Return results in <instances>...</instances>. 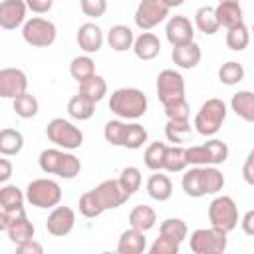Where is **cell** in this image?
<instances>
[{
    "label": "cell",
    "mask_w": 254,
    "mask_h": 254,
    "mask_svg": "<svg viewBox=\"0 0 254 254\" xmlns=\"http://www.w3.org/2000/svg\"><path fill=\"white\" fill-rule=\"evenodd\" d=\"M147 95L137 87H119L109 97V109L119 119H139L147 111Z\"/></svg>",
    "instance_id": "cell-1"
},
{
    "label": "cell",
    "mask_w": 254,
    "mask_h": 254,
    "mask_svg": "<svg viewBox=\"0 0 254 254\" xmlns=\"http://www.w3.org/2000/svg\"><path fill=\"white\" fill-rule=\"evenodd\" d=\"M38 163L46 175H56L60 179H75L81 171L79 159L65 149H44L38 157Z\"/></svg>",
    "instance_id": "cell-2"
},
{
    "label": "cell",
    "mask_w": 254,
    "mask_h": 254,
    "mask_svg": "<svg viewBox=\"0 0 254 254\" xmlns=\"http://www.w3.org/2000/svg\"><path fill=\"white\" fill-rule=\"evenodd\" d=\"M224 119H226V103L218 97H210L196 111L192 127L196 129V133L204 137H212L220 131Z\"/></svg>",
    "instance_id": "cell-3"
},
{
    "label": "cell",
    "mask_w": 254,
    "mask_h": 254,
    "mask_svg": "<svg viewBox=\"0 0 254 254\" xmlns=\"http://www.w3.org/2000/svg\"><path fill=\"white\" fill-rule=\"evenodd\" d=\"M26 200L38 208H54L62 200V187L52 179H34L26 187Z\"/></svg>",
    "instance_id": "cell-4"
},
{
    "label": "cell",
    "mask_w": 254,
    "mask_h": 254,
    "mask_svg": "<svg viewBox=\"0 0 254 254\" xmlns=\"http://www.w3.org/2000/svg\"><path fill=\"white\" fill-rule=\"evenodd\" d=\"M46 135L52 143H56L58 147L65 149V151H73L79 149L83 143V133L79 127H75L71 121L64 119V117H56L48 123L46 127Z\"/></svg>",
    "instance_id": "cell-5"
},
{
    "label": "cell",
    "mask_w": 254,
    "mask_h": 254,
    "mask_svg": "<svg viewBox=\"0 0 254 254\" xmlns=\"http://www.w3.org/2000/svg\"><path fill=\"white\" fill-rule=\"evenodd\" d=\"M187 159L190 167L222 165L228 159V145L220 139H210L202 145H192L187 149Z\"/></svg>",
    "instance_id": "cell-6"
},
{
    "label": "cell",
    "mask_w": 254,
    "mask_h": 254,
    "mask_svg": "<svg viewBox=\"0 0 254 254\" xmlns=\"http://www.w3.org/2000/svg\"><path fill=\"white\" fill-rule=\"evenodd\" d=\"M0 230H4L10 238L12 244H22V242H28L34 238V224L28 220L26 216V210H14V212H8V210H2L0 212Z\"/></svg>",
    "instance_id": "cell-7"
},
{
    "label": "cell",
    "mask_w": 254,
    "mask_h": 254,
    "mask_svg": "<svg viewBox=\"0 0 254 254\" xmlns=\"http://www.w3.org/2000/svg\"><path fill=\"white\" fill-rule=\"evenodd\" d=\"M228 232L222 228H196L190 234V250L194 254H222L228 246Z\"/></svg>",
    "instance_id": "cell-8"
},
{
    "label": "cell",
    "mask_w": 254,
    "mask_h": 254,
    "mask_svg": "<svg viewBox=\"0 0 254 254\" xmlns=\"http://www.w3.org/2000/svg\"><path fill=\"white\" fill-rule=\"evenodd\" d=\"M56 36H58V30H56V24L48 18H42V16H34L30 20L24 22L22 26V38L26 44L34 46V48H48L56 42Z\"/></svg>",
    "instance_id": "cell-9"
},
{
    "label": "cell",
    "mask_w": 254,
    "mask_h": 254,
    "mask_svg": "<svg viewBox=\"0 0 254 254\" xmlns=\"http://www.w3.org/2000/svg\"><path fill=\"white\" fill-rule=\"evenodd\" d=\"M208 220L210 226L222 228L224 232H232L238 224V206L232 196H216L208 204Z\"/></svg>",
    "instance_id": "cell-10"
},
{
    "label": "cell",
    "mask_w": 254,
    "mask_h": 254,
    "mask_svg": "<svg viewBox=\"0 0 254 254\" xmlns=\"http://www.w3.org/2000/svg\"><path fill=\"white\" fill-rule=\"evenodd\" d=\"M171 8L163 2V0H141L137 4L135 10V26L143 32L153 30L155 26H159L167 16H169Z\"/></svg>",
    "instance_id": "cell-11"
},
{
    "label": "cell",
    "mask_w": 254,
    "mask_h": 254,
    "mask_svg": "<svg viewBox=\"0 0 254 254\" xmlns=\"http://www.w3.org/2000/svg\"><path fill=\"white\" fill-rule=\"evenodd\" d=\"M157 97L163 105L185 99V79L175 69H163L157 75Z\"/></svg>",
    "instance_id": "cell-12"
},
{
    "label": "cell",
    "mask_w": 254,
    "mask_h": 254,
    "mask_svg": "<svg viewBox=\"0 0 254 254\" xmlns=\"http://www.w3.org/2000/svg\"><path fill=\"white\" fill-rule=\"evenodd\" d=\"M93 192L97 194V198H99V202H101V206H103L105 210L119 208L121 204H125V202L131 198V194H129V192L123 189V185L119 183V179H107V181L99 183V185L93 189Z\"/></svg>",
    "instance_id": "cell-13"
},
{
    "label": "cell",
    "mask_w": 254,
    "mask_h": 254,
    "mask_svg": "<svg viewBox=\"0 0 254 254\" xmlns=\"http://www.w3.org/2000/svg\"><path fill=\"white\" fill-rule=\"evenodd\" d=\"M28 89V75L18 67L0 69V97L14 99Z\"/></svg>",
    "instance_id": "cell-14"
},
{
    "label": "cell",
    "mask_w": 254,
    "mask_h": 254,
    "mask_svg": "<svg viewBox=\"0 0 254 254\" xmlns=\"http://www.w3.org/2000/svg\"><path fill=\"white\" fill-rule=\"evenodd\" d=\"M165 36L173 48L194 42V24L187 16H171L165 28Z\"/></svg>",
    "instance_id": "cell-15"
},
{
    "label": "cell",
    "mask_w": 254,
    "mask_h": 254,
    "mask_svg": "<svg viewBox=\"0 0 254 254\" xmlns=\"http://www.w3.org/2000/svg\"><path fill=\"white\" fill-rule=\"evenodd\" d=\"M75 226V212L69 206H54L52 212L48 214L46 228L52 236H67Z\"/></svg>",
    "instance_id": "cell-16"
},
{
    "label": "cell",
    "mask_w": 254,
    "mask_h": 254,
    "mask_svg": "<svg viewBox=\"0 0 254 254\" xmlns=\"http://www.w3.org/2000/svg\"><path fill=\"white\" fill-rule=\"evenodd\" d=\"M26 0H2L0 4V26L4 30H16L26 22Z\"/></svg>",
    "instance_id": "cell-17"
},
{
    "label": "cell",
    "mask_w": 254,
    "mask_h": 254,
    "mask_svg": "<svg viewBox=\"0 0 254 254\" xmlns=\"http://www.w3.org/2000/svg\"><path fill=\"white\" fill-rule=\"evenodd\" d=\"M75 40L85 54H97L103 46V30L93 22H85L77 28Z\"/></svg>",
    "instance_id": "cell-18"
},
{
    "label": "cell",
    "mask_w": 254,
    "mask_h": 254,
    "mask_svg": "<svg viewBox=\"0 0 254 254\" xmlns=\"http://www.w3.org/2000/svg\"><path fill=\"white\" fill-rule=\"evenodd\" d=\"M200 56H202V52H200V46L196 42L175 46L173 48V54H171L175 65H179L181 69H192V67H196L198 62H200Z\"/></svg>",
    "instance_id": "cell-19"
},
{
    "label": "cell",
    "mask_w": 254,
    "mask_h": 254,
    "mask_svg": "<svg viewBox=\"0 0 254 254\" xmlns=\"http://www.w3.org/2000/svg\"><path fill=\"white\" fill-rule=\"evenodd\" d=\"M147 250V238L143 230L137 228H127L121 232L119 242H117V252L119 254H141Z\"/></svg>",
    "instance_id": "cell-20"
},
{
    "label": "cell",
    "mask_w": 254,
    "mask_h": 254,
    "mask_svg": "<svg viewBox=\"0 0 254 254\" xmlns=\"http://www.w3.org/2000/svg\"><path fill=\"white\" fill-rule=\"evenodd\" d=\"M133 52L139 60L143 62H149V60H155L159 54H161V40L153 34V32H143L135 38V44H133Z\"/></svg>",
    "instance_id": "cell-21"
},
{
    "label": "cell",
    "mask_w": 254,
    "mask_h": 254,
    "mask_svg": "<svg viewBox=\"0 0 254 254\" xmlns=\"http://www.w3.org/2000/svg\"><path fill=\"white\" fill-rule=\"evenodd\" d=\"M214 12H216V18H218V24L224 26L226 30L244 24V14H242L240 2H218Z\"/></svg>",
    "instance_id": "cell-22"
},
{
    "label": "cell",
    "mask_w": 254,
    "mask_h": 254,
    "mask_svg": "<svg viewBox=\"0 0 254 254\" xmlns=\"http://www.w3.org/2000/svg\"><path fill=\"white\" fill-rule=\"evenodd\" d=\"M107 44H109V48L115 50V52L133 50V44H135L133 30H131L129 26H123V24L111 26L109 32H107Z\"/></svg>",
    "instance_id": "cell-23"
},
{
    "label": "cell",
    "mask_w": 254,
    "mask_h": 254,
    "mask_svg": "<svg viewBox=\"0 0 254 254\" xmlns=\"http://www.w3.org/2000/svg\"><path fill=\"white\" fill-rule=\"evenodd\" d=\"M147 194L153 198V200H159V202H165L173 196V183L167 175H163L161 171H155V175L149 177L147 181Z\"/></svg>",
    "instance_id": "cell-24"
},
{
    "label": "cell",
    "mask_w": 254,
    "mask_h": 254,
    "mask_svg": "<svg viewBox=\"0 0 254 254\" xmlns=\"http://www.w3.org/2000/svg\"><path fill=\"white\" fill-rule=\"evenodd\" d=\"M230 109L246 123H254V91L242 89L232 95Z\"/></svg>",
    "instance_id": "cell-25"
},
{
    "label": "cell",
    "mask_w": 254,
    "mask_h": 254,
    "mask_svg": "<svg viewBox=\"0 0 254 254\" xmlns=\"http://www.w3.org/2000/svg\"><path fill=\"white\" fill-rule=\"evenodd\" d=\"M194 28L198 32H202L204 36H212L218 32L220 24H218V18H216V12L212 6H200L194 12Z\"/></svg>",
    "instance_id": "cell-26"
},
{
    "label": "cell",
    "mask_w": 254,
    "mask_h": 254,
    "mask_svg": "<svg viewBox=\"0 0 254 254\" xmlns=\"http://www.w3.org/2000/svg\"><path fill=\"white\" fill-rule=\"evenodd\" d=\"M67 113H69V117L75 119V121H87V119H91V115L95 113V101H91V99H87L85 95L77 93V95H73V97L67 101Z\"/></svg>",
    "instance_id": "cell-27"
},
{
    "label": "cell",
    "mask_w": 254,
    "mask_h": 254,
    "mask_svg": "<svg viewBox=\"0 0 254 254\" xmlns=\"http://www.w3.org/2000/svg\"><path fill=\"white\" fill-rule=\"evenodd\" d=\"M157 222V212L149 206V204H137L131 212H129V224L137 230H151Z\"/></svg>",
    "instance_id": "cell-28"
},
{
    "label": "cell",
    "mask_w": 254,
    "mask_h": 254,
    "mask_svg": "<svg viewBox=\"0 0 254 254\" xmlns=\"http://www.w3.org/2000/svg\"><path fill=\"white\" fill-rule=\"evenodd\" d=\"M24 147V135L18 131V129H2L0 131V153L4 157H10V155H18Z\"/></svg>",
    "instance_id": "cell-29"
},
{
    "label": "cell",
    "mask_w": 254,
    "mask_h": 254,
    "mask_svg": "<svg viewBox=\"0 0 254 254\" xmlns=\"http://www.w3.org/2000/svg\"><path fill=\"white\" fill-rule=\"evenodd\" d=\"M24 200H26V194L16 185H4L0 189V206H2V210H8V212L22 210Z\"/></svg>",
    "instance_id": "cell-30"
},
{
    "label": "cell",
    "mask_w": 254,
    "mask_h": 254,
    "mask_svg": "<svg viewBox=\"0 0 254 254\" xmlns=\"http://www.w3.org/2000/svg\"><path fill=\"white\" fill-rule=\"evenodd\" d=\"M77 93H81V95H85L87 99L99 103V101L107 95V81H105L101 75L95 73V75H91L89 79H85V81L79 83V91H77Z\"/></svg>",
    "instance_id": "cell-31"
},
{
    "label": "cell",
    "mask_w": 254,
    "mask_h": 254,
    "mask_svg": "<svg viewBox=\"0 0 254 254\" xmlns=\"http://www.w3.org/2000/svg\"><path fill=\"white\" fill-rule=\"evenodd\" d=\"M202 175V189L204 194H216L224 189V175L216 169V165H204L200 167Z\"/></svg>",
    "instance_id": "cell-32"
},
{
    "label": "cell",
    "mask_w": 254,
    "mask_h": 254,
    "mask_svg": "<svg viewBox=\"0 0 254 254\" xmlns=\"http://www.w3.org/2000/svg\"><path fill=\"white\" fill-rule=\"evenodd\" d=\"M189 167V159H187V149L181 145H167V153H165V171L169 173H181Z\"/></svg>",
    "instance_id": "cell-33"
},
{
    "label": "cell",
    "mask_w": 254,
    "mask_h": 254,
    "mask_svg": "<svg viewBox=\"0 0 254 254\" xmlns=\"http://www.w3.org/2000/svg\"><path fill=\"white\" fill-rule=\"evenodd\" d=\"M181 185H183V190H185L187 196H192V198H200V196H204L200 167H190V169L183 175Z\"/></svg>",
    "instance_id": "cell-34"
},
{
    "label": "cell",
    "mask_w": 254,
    "mask_h": 254,
    "mask_svg": "<svg viewBox=\"0 0 254 254\" xmlns=\"http://www.w3.org/2000/svg\"><path fill=\"white\" fill-rule=\"evenodd\" d=\"M12 107H14V111H16L18 117H22V119H32V117H36V113H38V109H40V103H38V99H36L32 93L24 91V93H20V95L14 97Z\"/></svg>",
    "instance_id": "cell-35"
},
{
    "label": "cell",
    "mask_w": 254,
    "mask_h": 254,
    "mask_svg": "<svg viewBox=\"0 0 254 254\" xmlns=\"http://www.w3.org/2000/svg\"><path fill=\"white\" fill-rule=\"evenodd\" d=\"M192 133L189 119H169L165 125V135L171 143H185Z\"/></svg>",
    "instance_id": "cell-36"
},
{
    "label": "cell",
    "mask_w": 254,
    "mask_h": 254,
    "mask_svg": "<svg viewBox=\"0 0 254 254\" xmlns=\"http://www.w3.org/2000/svg\"><path fill=\"white\" fill-rule=\"evenodd\" d=\"M69 73L77 83H81L91 75H95V62L89 56H77L69 64Z\"/></svg>",
    "instance_id": "cell-37"
},
{
    "label": "cell",
    "mask_w": 254,
    "mask_h": 254,
    "mask_svg": "<svg viewBox=\"0 0 254 254\" xmlns=\"http://www.w3.org/2000/svg\"><path fill=\"white\" fill-rule=\"evenodd\" d=\"M165 153H167L165 143H161V141L151 143L145 149V155H143L145 167L151 169V171H165Z\"/></svg>",
    "instance_id": "cell-38"
},
{
    "label": "cell",
    "mask_w": 254,
    "mask_h": 254,
    "mask_svg": "<svg viewBox=\"0 0 254 254\" xmlns=\"http://www.w3.org/2000/svg\"><path fill=\"white\" fill-rule=\"evenodd\" d=\"M248 44H250V30L244 24L234 26L226 32V46L232 52H242L248 48Z\"/></svg>",
    "instance_id": "cell-39"
},
{
    "label": "cell",
    "mask_w": 254,
    "mask_h": 254,
    "mask_svg": "<svg viewBox=\"0 0 254 254\" xmlns=\"http://www.w3.org/2000/svg\"><path fill=\"white\" fill-rule=\"evenodd\" d=\"M218 79L224 85H236V83H240L244 79V67H242V64H238L234 60L222 64L218 67Z\"/></svg>",
    "instance_id": "cell-40"
},
{
    "label": "cell",
    "mask_w": 254,
    "mask_h": 254,
    "mask_svg": "<svg viewBox=\"0 0 254 254\" xmlns=\"http://www.w3.org/2000/svg\"><path fill=\"white\" fill-rule=\"evenodd\" d=\"M159 234H165V236H169V238H175V240L183 242V240L187 238V234H189V226H187V222H185L183 218L171 216V218H165V220L161 222Z\"/></svg>",
    "instance_id": "cell-41"
},
{
    "label": "cell",
    "mask_w": 254,
    "mask_h": 254,
    "mask_svg": "<svg viewBox=\"0 0 254 254\" xmlns=\"http://www.w3.org/2000/svg\"><path fill=\"white\" fill-rule=\"evenodd\" d=\"M125 131H127V123H123L121 119H111L105 123L103 127V137L109 145L113 147H123L125 141Z\"/></svg>",
    "instance_id": "cell-42"
},
{
    "label": "cell",
    "mask_w": 254,
    "mask_h": 254,
    "mask_svg": "<svg viewBox=\"0 0 254 254\" xmlns=\"http://www.w3.org/2000/svg\"><path fill=\"white\" fill-rule=\"evenodd\" d=\"M79 212L85 216V218H95V216H99V214H103L105 212V208L101 206V202H99V198H97V194L93 192V189L91 190H87V192H83L81 196H79Z\"/></svg>",
    "instance_id": "cell-43"
},
{
    "label": "cell",
    "mask_w": 254,
    "mask_h": 254,
    "mask_svg": "<svg viewBox=\"0 0 254 254\" xmlns=\"http://www.w3.org/2000/svg\"><path fill=\"white\" fill-rule=\"evenodd\" d=\"M147 129L139 123H127V131H125V141H123V147L127 149H141L145 143H147Z\"/></svg>",
    "instance_id": "cell-44"
},
{
    "label": "cell",
    "mask_w": 254,
    "mask_h": 254,
    "mask_svg": "<svg viewBox=\"0 0 254 254\" xmlns=\"http://www.w3.org/2000/svg\"><path fill=\"white\" fill-rule=\"evenodd\" d=\"M119 183L129 194H135L141 187V171L137 167H125L119 175Z\"/></svg>",
    "instance_id": "cell-45"
},
{
    "label": "cell",
    "mask_w": 254,
    "mask_h": 254,
    "mask_svg": "<svg viewBox=\"0 0 254 254\" xmlns=\"http://www.w3.org/2000/svg\"><path fill=\"white\" fill-rule=\"evenodd\" d=\"M181 248V242L175 240V238H169L165 234H159V238L151 244L149 252L151 254H177Z\"/></svg>",
    "instance_id": "cell-46"
},
{
    "label": "cell",
    "mask_w": 254,
    "mask_h": 254,
    "mask_svg": "<svg viewBox=\"0 0 254 254\" xmlns=\"http://www.w3.org/2000/svg\"><path fill=\"white\" fill-rule=\"evenodd\" d=\"M163 107H165L167 119H189L190 117V107H189L187 99H179V101H173Z\"/></svg>",
    "instance_id": "cell-47"
},
{
    "label": "cell",
    "mask_w": 254,
    "mask_h": 254,
    "mask_svg": "<svg viewBox=\"0 0 254 254\" xmlns=\"http://www.w3.org/2000/svg\"><path fill=\"white\" fill-rule=\"evenodd\" d=\"M81 12L89 18H101L107 10V0H79Z\"/></svg>",
    "instance_id": "cell-48"
},
{
    "label": "cell",
    "mask_w": 254,
    "mask_h": 254,
    "mask_svg": "<svg viewBox=\"0 0 254 254\" xmlns=\"http://www.w3.org/2000/svg\"><path fill=\"white\" fill-rule=\"evenodd\" d=\"M242 179L246 185L254 187V147L250 149V153L246 155V161L242 165Z\"/></svg>",
    "instance_id": "cell-49"
},
{
    "label": "cell",
    "mask_w": 254,
    "mask_h": 254,
    "mask_svg": "<svg viewBox=\"0 0 254 254\" xmlns=\"http://www.w3.org/2000/svg\"><path fill=\"white\" fill-rule=\"evenodd\" d=\"M28 10H32L34 14H46L52 10L54 0H26Z\"/></svg>",
    "instance_id": "cell-50"
},
{
    "label": "cell",
    "mask_w": 254,
    "mask_h": 254,
    "mask_svg": "<svg viewBox=\"0 0 254 254\" xmlns=\"http://www.w3.org/2000/svg\"><path fill=\"white\" fill-rule=\"evenodd\" d=\"M16 252H18V254H42V252H44V246L32 238V240H28V242L18 244V246H16Z\"/></svg>",
    "instance_id": "cell-51"
},
{
    "label": "cell",
    "mask_w": 254,
    "mask_h": 254,
    "mask_svg": "<svg viewBox=\"0 0 254 254\" xmlns=\"http://www.w3.org/2000/svg\"><path fill=\"white\" fill-rule=\"evenodd\" d=\"M240 226H242L244 234L254 236V208L248 210V212H244V216H242V220H240Z\"/></svg>",
    "instance_id": "cell-52"
},
{
    "label": "cell",
    "mask_w": 254,
    "mask_h": 254,
    "mask_svg": "<svg viewBox=\"0 0 254 254\" xmlns=\"http://www.w3.org/2000/svg\"><path fill=\"white\" fill-rule=\"evenodd\" d=\"M10 177H12V163L4 157L0 159V183H6Z\"/></svg>",
    "instance_id": "cell-53"
},
{
    "label": "cell",
    "mask_w": 254,
    "mask_h": 254,
    "mask_svg": "<svg viewBox=\"0 0 254 254\" xmlns=\"http://www.w3.org/2000/svg\"><path fill=\"white\" fill-rule=\"evenodd\" d=\"M169 8H179V6H183L185 4V0H163Z\"/></svg>",
    "instance_id": "cell-54"
},
{
    "label": "cell",
    "mask_w": 254,
    "mask_h": 254,
    "mask_svg": "<svg viewBox=\"0 0 254 254\" xmlns=\"http://www.w3.org/2000/svg\"><path fill=\"white\" fill-rule=\"evenodd\" d=\"M218 2H240V0H218Z\"/></svg>",
    "instance_id": "cell-55"
},
{
    "label": "cell",
    "mask_w": 254,
    "mask_h": 254,
    "mask_svg": "<svg viewBox=\"0 0 254 254\" xmlns=\"http://www.w3.org/2000/svg\"><path fill=\"white\" fill-rule=\"evenodd\" d=\"M252 34H254V26H252Z\"/></svg>",
    "instance_id": "cell-56"
}]
</instances>
